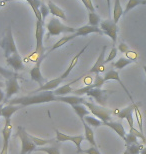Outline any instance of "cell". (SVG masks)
Listing matches in <instances>:
<instances>
[{
	"mask_svg": "<svg viewBox=\"0 0 146 154\" xmlns=\"http://www.w3.org/2000/svg\"><path fill=\"white\" fill-rule=\"evenodd\" d=\"M56 101L58 102V96H55L53 91H41L39 93H34L31 95L22 97H15L8 100L6 104L12 105H21L22 107L35 105V104H43Z\"/></svg>",
	"mask_w": 146,
	"mask_h": 154,
	"instance_id": "obj_1",
	"label": "cell"
},
{
	"mask_svg": "<svg viewBox=\"0 0 146 154\" xmlns=\"http://www.w3.org/2000/svg\"><path fill=\"white\" fill-rule=\"evenodd\" d=\"M43 36H44V21L42 18L36 19V27H35V38H36V47L35 51L32 55L29 56V59L33 62H37L40 58L46 57L45 55V47L43 45Z\"/></svg>",
	"mask_w": 146,
	"mask_h": 154,
	"instance_id": "obj_2",
	"label": "cell"
},
{
	"mask_svg": "<svg viewBox=\"0 0 146 154\" xmlns=\"http://www.w3.org/2000/svg\"><path fill=\"white\" fill-rule=\"evenodd\" d=\"M46 28L48 30L47 38H49L50 36L60 35L62 33H71L72 34V33H75L76 31V28L65 25L57 17H52L48 21V23L46 24Z\"/></svg>",
	"mask_w": 146,
	"mask_h": 154,
	"instance_id": "obj_3",
	"label": "cell"
},
{
	"mask_svg": "<svg viewBox=\"0 0 146 154\" xmlns=\"http://www.w3.org/2000/svg\"><path fill=\"white\" fill-rule=\"evenodd\" d=\"M0 46L4 51V56L5 58H8L9 56H11L12 54L18 52L16 44H15V40L12 34V29L11 25H9L5 30V33L3 35L2 39L0 40Z\"/></svg>",
	"mask_w": 146,
	"mask_h": 154,
	"instance_id": "obj_4",
	"label": "cell"
},
{
	"mask_svg": "<svg viewBox=\"0 0 146 154\" xmlns=\"http://www.w3.org/2000/svg\"><path fill=\"white\" fill-rule=\"evenodd\" d=\"M16 137L21 141V150L20 154H29L36 150V145L34 144L32 139L30 138V134L27 133L26 129L22 126H18Z\"/></svg>",
	"mask_w": 146,
	"mask_h": 154,
	"instance_id": "obj_5",
	"label": "cell"
},
{
	"mask_svg": "<svg viewBox=\"0 0 146 154\" xmlns=\"http://www.w3.org/2000/svg\"><path fill=\"white\" fill-rule=\"evenodd\" d=\"M84 105L87 107L88 110L90 111L93 116H95L96 118L100 119L103 124L105 122L111 121V114H112V111L110 109L105 108L104 106L99 105L97 103L94 102H89V101H86L84 103Z\"/></svg>",
	"mask_w": 146,
	"mask_h": 154,
	"instance_id": "obj_6",
	"label": "cell"
},
{
	"mask_svg": "<svg viewBox=\"0 0 146 154\" xmlns=\"http://www.w3.org/2000/svg\"><path fill=\"white\" fill-rule=\"evenodd\" d=\"M100 29L102 30L104 35H107L108 37H110L112 40L113 44L115 45L117 41V35H118V28L117 23L113 21V19H106L104 21H101L100 23Z\"/></svg>",
	"mask_w": 146,
	"mask_h": 154,
	"instance_id": "obj_7",
	"label": "cell"
},
{
	"mask_svg": "<svg viewBox=\"0 0 146 154\" xmlns=\"http://www.w3.org/2000/svg\"><path fill=\"white\" fill-rule=\"evenodd\" d=\"M18 79H19V75L17 73H15L14 76H12L11 78L6 79L5 85H6V93H5V98H4V102L6 104L8 100L11 99V97L18 93L20 89L19 83H18Z\"/></svg>",
	"mask_w": 146,
	"mask_h": 154,
	"instance_id": "obj_8",
	"label": "cell"
},
{
	"mask_svg": "<svg viewBox=\"0 0 146 154\" xmlns=\"http://www.w3.org/2000/svg\"><path fill=\"white\" fill-rule=\"evenodd\" d=\"M55 133H56V137L55 139L58 142H67V141H71L75 144L76 148H77V153L81 152V143L82 141L85 139V137L83 135H76V136H70V135H67L65 133H62L58 130V129H55Z\"/></svg>",
	"mask_w": 146,
	"mask_h": 154,
	"instance_id": "obj_9",
	"label": "cell"
},
{
	"mask_svg": "<svg viewBox=\"0 0 146 154\" xmlns=\"http://www.w3.org/2000/svg\"><path fill=\"white\" fill-rule=\"evenodd\" d=\"M113 92L114 91H111V90H103V89H101V88H93L91 90H89L87 93H86V95L94 98L96 100V102H97V104H99V105L104 106L105 103H106L108 95L110 93H113Z\"/></svg>",
	"mask_w": 146,
	"mask_h": 154,
	"instance_id": "obj_10",
	"label": "cell"
},
{
	"mask_svg": "<svg viewBox=\"0 0 146 154\" xmlns=\"http://www.w3.org/2000/svg\"><path fill=\"white\" fill-rule=\"evenodd\" d=\"M106 48H107L106 45L103 46V48H102L97 60L95 61L94 65H93L91 67V69L89 70V74H91V73H94V74H100V73L104 72L105 64H106L105 63V51H106Z\"/></svg>",
	"mask_w": 146,
	"mask_h": 154,
	"instance_id": "obj_11",
	"label": "cell"
},
{
	"mask_svg": "<svg viewBox=\"0 0 146 154\" xmlns=\"http://www.w3.org/2000/svg\"><path fill=\"white\" fill-rule=\"evenodd\" d=\"M104 79H105V81H110V80H114V81H116V82L119 83L120 86L123 88V90L125 91V93L127 94V96L129 97V99L131 100V102H132V103L134 102V100H133V97H132L131 93H130L128 89L126 88V86L124 85V83H123L122 81H121V79H120V77H119V73H118L117 70L110 69L109 71H107L106 73H105Z\"/></svg>",
	"mask_w": 146,
	"mask_h": 154,
	"instance_id": "obj_12",
	"label": "cell"
},
{
	"mask_svg": "<svg viewBox=\"0 0 146 154\" xmlns=\"http://www.w3.org/2000/svg\"><path fill=\"white\" fill-rule=\"evenodd\" d=\"M44 59V57L43 58H40V59L37 61L35 63V65L33 66V68L30 70V76H31V79L33 80V81L37 82L38 84L41 86L44 84V77H43L42 73H41V64H42V61Z\"/></svg>",
	"mask_w": 146,
	"mask_h": 154,
	"instance_id": "obj_13",
	"label": "cell"
},
{
	"mask_svg": "<svg viewBox=\"0 0 146 154\" xmlns=\"http://www.w3.org/2000/svg\"><path fill=\"white\" fill-rule=\"evenodd\" d=\"M6 62H7L9 66L12 67V69H14V72L24 69L23 59L19 54V52H16V53L12 54L8 58H6Z\"/></svg>",
	"mask_w": 146,
	"mask_h": 154,
	"instance_id": "obj_14",
	"label": "cell"
},
{
	"mask_svg": "<svg viewBox=\"0 0 146 154\" xmlns=\"http://www.w3.org/2000/svg\"><path fill=\"white\" fill-rule=\"evenodd\" d=\"M87 99L82 96H77V95H71V96H58V102L67 103L69 105H77V104H84Z\"/></svg>",
	"mask_w": 146,
	"mask_h": 154,
	"instance_id": "obj_15",
	"label": "cell"
},
{
	"mask_svg": "<svg viewBox=\"0 0 146 154\" xmlns=\"http://www.w3.org/2000/svg\"><path fill=\"white\" fill-rule=\"evenodd\" d=\"M91 33H98V34H103L102 30L100 28H98V26H92V25H84L82 27H79V28L76 29L75 34L76 36H86L88 34H91Z\"/></svg>",
	"mask_w": 146,
	"mask_h": 154,
	"instance_id": "obj_16",
	"label": "cell"
},
{
	"mask_svg": "<svg viewBox=\"0 0 146 154\" xmlns=\"http://www.w3.org/2000/svg\"><path fill=\"white\" fill-rule=\"evenodd\" d=\"M81 77L82 76H80V77H78V78H76L75 80H73V81H71L70 83H67V84H65V85L59 86L58 88L53 90V93L55 94V96H65V95H67L69 93H73L74 89L71 87V85H72L73 83L79 81Z\"/></svg>",
	"mask_w": 146,
	"mask_h": 154,
	"instance_id": "obj_17",
	"label": "cell"
},
{
	"mask_svg": "<svg viewBox=\"0 0 146 154\" xmlns=\"http://www.w3.org/2000/svg\"><path fill=\"white\" fill-rule=\"evenodd\" d=\"M103 125L107 126V127L112 129L113 131H115V133H117L118 136L121 137L124 140V138H125V136H126V131H125V129H124L122 123H121V122L112 121V120H111V121L105 122Z\"/></svg>",
	"mask_w": 146,
	"mask_h": 154,
	"instance_id": "obj_18",
	"label": "cell"
},
{
	"mask_svg": "<svg viewBox=\"0 0 146 154\" xmlns=\"http://www.w3.org/2000/svg\"><path fill=\"white\" fill-rule=\"evenodd\" d=\"M139 105H140V104L133 102V103L130 104V105H128V106L125 107V108H123V109H116L115 111H114V114H116V116L118 117V118L125 119L129 114L134 113L135 109L137 108V107H139Z\"/></svg>",
	"mask_w": 146,
	"mask_h": 154,
	"instance_id": "obj_19",
	"label": "cell"
},
{
	"mask_svg": "<svg viewBox=\"0 0 146 154\" xmlns=\"http://www.w3.org/2000/svg\"><path fill=\"white\" fill-rule=\"evenodd\" d=\"M12 134V123L11 119H5V125L2 129V138H3V145H9V139Z\"/></svg>",
	"mask_w": 146,
	"mask_h": 154,
	"instance_id": "obj_20",
	"label": "cell"
},
{
	"mask_svg": "<svg viewBox=\"0 0 146 154\" xmlns=\"http://www.w3.org/2000/svg\"><path fill=\"white\" fill-rule=\"evenodd\" d=\"M81 123L83 125V128H84V137H85V139L87 140L90 144H91V146L97 147V144H96L95 137H94V131H93V129L91 128V126H89L87 123L85 122L84 119L81 120Z\"/></svg>",
	"mask_w": 146,
	"mask_h": 154,
	"instance_id": "obj_21",
	"label": "cell"
},
{
	"mask_svg": "<svg viewBox=\"0 0 146 154\" xmlns=\"http://www.w3.org/2000/svg\"><path fill=\"white\" fill-rule=\"evenodd\" d=\"M77 36H76V34L75 33H72V34H70V35H67V36H64V37H62V38H60L58 40V41L55 43L54 45H52V47L49 49V50L46 52L45 53V55L47 56V55L49 54V53H51V52H53L54 50H56V49H58V48H60V47H62L63 45H65L66 43H68L69 41H71V40H73L74 38H76Z\"/></svg>",
	"mask_w": 146,
	"mask_h": 154,
	"instance_id": "obj_22",
	"label": "cell"
},
{
	"mask_svg": "<svg viewBox=\"0 0 146 154\" xmlns=\"http://www.w3.org/2000/svg\"><path fill=\"white\" fill-rule=\"evenodd\" d=\"M22 108L21 105H12V104H5L2 108V117L5 119H11V116Z\"/></svg>",
	"mask_w": 146,
	"mask_h": 154,
	"instance_id": "obj_23",
	"label": "cell"
},
{
	"mask_svg": "<svg viewBox=\"0 0 146 154\" xmlns=\"http://www.w3.org/2000/svg\"><path fill=\"white\" fill-rule=\"evenodd\" d=\"M48 8H49V11H50V13L52 14V16L53 17L61 18V19H63V20L66 19L65 12L62 10L60 7H58L55 3L52 2L51 0H49L48 1Z\"/></svg>",
	"mask_w": 146,
	"mask_h": 154,
	"instance_id": "obj_24",
	"label": "cell"
},
{
	"mask_svg": "<svg viewBox=\"0 0 146 154\" xmlns=\"http://www.w3.org/2000/svg\"><path fill=\"white\" fill-rule=\"evenodd\" d=\"M124 10L121 6L120 0H114V6H113V21L115 23H118V21L123 15Z\"/></svg>",
	"mask_w": 146,
	"mask_h": 154,
	"instance_id": "obj_25",
	"label": "cell"
},
{
	"mask_svg": "<svg viewBox=\"0 0 146 154\" xmlns=\"http://www.w3.org/2000/svg\"><path fill=\"white\" fill-rule=\"evenodd\" d=\"M72 108L74 109V111H75V113L77 114V116L79 117L80 121L81 120L84 119L85 116L89 115L90 111L88 110V108L86 107L84 104H77V105H73Z\"/></svg>",
	"mask_w": 146,
	"mask_h": 154,
	"instance_id": "obj_26",
	"label": "cell"
},
{
	"mask_svg": "<svg viewBox=\"0 0 146 154\" xmlns=\"http://www.w3.org/2000/svg\"><path fill=\"white\" fill-rule=\"evenodd\" d=\"M146 4V0H128L127 4L124 9V14L128 13L129 11H131L132 9H134L135 7H137L139 5H145Z\"/></svg>",
	"mask_w": 146,
	"mask_h": 154,
	"instance_id": "obj_27",
	"label": "cell"
},
{
	"mask_svg": "<svg viewBox=\"0 0 146 154\" xmlns=\"http://www.w3.org/2000/svg\"><path fill=\"white\" fill-rule=\"evenodd\" d=\"M30 138L32 139V141L34 142L36 146L38 147H43V146H47L48 144H50L52 142H54L55 138H52V139H43V138H39L36 136H33V135H30Z\"/></svg>",
	"mask_w": 146,
	"mask_h": 154,
	"instance_id": "obj_28",
	"label": "cell"
},
{
	"mask_svg": "<svg viewBox=\"0 0 146 154\" xmlns=\"http://www.w3.org/2000/svg\"><path fill=\"white\" fill-rule=\"evenodd\" d=\"M133 62H134V61L128 59L127 57H120L119 59L116 61V62H114L112 64V65L115 67L116 69L121 70V69H123L124 67H126L127 65H129V64H131Z\"/></svg>",
	"mask_w": 146,
	"mask_h": 154,
	"instance_id": "obj_29",
	"label": "cell"
},
{
	"mask_svg": "<svg viewBox=\"0 0 146 154\" xmlns=\"http://www.w3.org/2000/svg\"><path fill=\"white\" fill-rule=\"evenodd\" d=\"M35 151L38 152H44L46 154H61L60 150L57 146H43V147H39V148H36Z\"/></svg>",
	"mask_w": 146,
	"mask_h": 154,
	"instance_id": "obj_30",
	"label": "cell"
},
{
	"mask_svg": "<svg viewBox=\"0 0 146 154\" xmlns=\"http://www.w3.org/2000/svg\"><path fill=\"white\" fill-rule=\"evenodd\" d=\"M84 120L89 126H91V127H99V126L103 125V122H102L100 119L96 118V117H93V116H89V115L85 116Z\"/></svg>",
	"mask_w": 146,
	"mask_h": 154,
	"instance_id": "obj_31",
	"label": "cell"
},
{
	"mask_svg": "<svg viewBox=\"0 0 146 154\" xmlns=\"http://www.w3.org/2000/svg\"><path fill=\"white\" fill-rule=\"evenodd\" d=\"M88 21H89V25L92 26H98L101 23L100 16L95 13V12H89L88 13Z\"/></svg>",
	"mask_w": 146,
	"mask_h": 154,
	"instance_id": "obj_32",
	"label": "cell"
},
{
	"mask_svg": "<svg viewBox=\"0 0 146 154\" xmlns=\"http://www.w3.org/2000/svg\"><path fill=\"white\" fill-rule=\"evenodd\" d=\"M144 148V146L142 144H131V145H127L126 150L128 151L129 154H139L141 152V150Z\"/></svg>",
	"mask_w": 146,
	"mask_h": 154,
	"instance_id": "obj_33",
	"label": "cell"
},
{
	"mask_svg": "<svg viewBox=\"0 0 146 154\" xmlns=\"http://www.w3.org/2000/svg\"><path fill=\"white\" fill-rule=\"evenodd\" d=\"M134 115H135V118L137 120V123H138V127H139V130L141 132H143V117H142V114H141V111L140 109H139V107L135 109L134 111Z\"/></svg>",
	"mask_w": 146,
	"mask_h": 154,
	"instance_id": "obj_34",
	"label": "cell"
},
{
	"mask_svg": "<svg viewBox=\"0 0 146 154\" xmlns=\"http://www.w3.org/2000/svg\"><path fill=\"white\" fill-rule=\"evenodd\" d=\"M124 141H125V145H131V144H138V138L135 136L133 133H126V136L124 138Z\"/></svg>",
	"mask_w": 146,
	"mask_h": 154,
	"instance_id": "obj_35",
	"label": "cell"
},
{
	"mask_svg": "<svg viewBox=\"0 0 146 154\" xmlns=\"http://www.w3.org/2000/svg\"><path fill=\"white\" fill-rule=\"evenodd\" d=\"M129 132H130V133L134 134L135 136L138 138V139L142 140V143H143V144H146V137H145V135H144L143 132H141L140 130H139V129H136L135 127H130Z\"/></svg>",
	"mask_w": 146,
	"mask_h": 154,
	"instance_id": "obj_36",
	"label": "cell"
},
{
	"mask_svg": "<svg viewBox=\"0 0 146 154\" xmlns=\"http://www.w3.org/2000/svg\"><path fill=\"white\" fill-rule=\"evenodd\" d=\"M117 51H118V49H117V47H115V45H114L113 47L111 48V50L109 52V54H108L107 58H105V63L107 64V63H109L112 60L115 59V57L117 56Z\"/></svg>",
	"mask_w": 146,
	"mask_h": 154,
	"instance_id": "obj_37",
	"label": "cell"
},
{
	"mask_svg": "<svg viewBox=\"0 0 146 154\" xmlns=\"http://www.w3.org/2000/svg\"><path fill=\"white\" fill-rule=\"evenodd\" d=\"M105 82L106 81H105L104 77L100 76V74H95L94 81H93V84H94L95 88H101Z\"/></svg>",
	"mask_w": 146,
	"mask_h": 154,
	"instance_id": "obj_38",
	"label": "cell"
},
{
	"mask_svg": "<svg viewBox=\"0 0 146 154\" xmlns=\"http://www.w3.org/2000/svg\"><path fill=\"white\" fill-rule=\"evenodd\" d=\"M15 73H16V72H13V71H11V70H8V69L4 68V67L0 66V75L3 76L6 79L11 78L12 76L15 75Z\"/></svg>",
	"mask_w": 146,
	"mask_h": 154,
	"instance_id": "obj_39",
	"label": "cell"
},
{
	"mask_svg": "<svg viewBox=\"0 0 146 154\" xmlns=\"http://www.w3.org/2000/svg\"><path fill=\"white\" fill-rule=\"evenodd\" d=\"M40 13H41L42 20L45 21L46 17H47V15L50 13V11H49V8H48V5H45L44 3H41V6H40Z\"/></svg>",
	"mask_w": 146,
	"mask_h": 154,
	"instance_id": "obj_40",
	"label": "cell"
},
{
	"mask_svg": "<svg viewBox=\"0 0 146 154\" xmlns=\"http://www.w3.org/2000/svg\"><path fill=\"white\" fill-rule=\"evenodd\" d=\"M81 2L84 4L85 8L90 12H95V7L92 3V0H81Z\"/></svg>",
	"mask_w": 146,
	"mask_h": 154,
	"instance_id": "obj_41",
	"label": "cell"
},
{
	"mask_svg": "<svg viewBox=\"0 0 146 154\" xmlns=\"http://www.w3.org/2000/svg\"><path fill=\"white\" fill-rule=\"evenodd\" d=\"M80 153H84V154H101L99 149L96 146H91L90 148L86 149V150H81Z\"/></svg>",
	"mask_w": 146,
	"mask_h": 154,
	"instance_id": "obj_42",
	"label": "cell"
},
{
	"mask_svg": "<svg viewBox=\"0 0 146 154\" xmlns=\"http://www.w3.org/2000/svg\"><path fill=\"white\" fill-rule=\"evenodd\" d=\"M126 54V57L128 58V59H130V60H132V61H135L137 60V58H138V54L136 53L135 51H131V50H129L127 53H125Z\"/></svg>",
	"mask_w": 146,
	"mask_h": 154,
	"instance_id": "obj_43",
	"label": "cell"
},
{
	"mask_svg": "<svg viewBox=\"0 0 146 154\" xmlns=\"http://www.w3.org/2000/svg\"><path fill=\"white\" fill-rule=\"evenodd\" d=\"M118 50H119L121 53H127V52H128L130 49H129V46L127 45V44H125V43H120L119 45H118Z\"/></svg>",
	"mask_w": 146,
	"mask_h": 154,
	"instance_id": "obj_44",
	"label": "cell"
},
{
	"mask_svg": "<svg viewBox=\"0 0 146 154\" xmlns=\"http://www.w3.org/2000/svg\"><path fill=\"white\" fill-rule=\"evenodd\" d=\"M93 81H94V79H93V77H91L90 75H86L84 77V79H83L84 85H91V84H93Z\"/></svg>",
	"mask_w": 146,
	"mask_h": 154,
	"instance_id": "obj_45",
	"label": "cell"
},
{
	"mask_svg": "<svg viewBox=\"0 0 146 154\" xmlns=\"http://www.w3.org/2000/svg\"><path fill=\"white\" fill-rule=\"evenodd\" d=\"M125 119L127 120V122H128L129 127H134V117H133V113L129 114Z\"/></svg>",
	"mask_w": 146,
	"mask_h": 154,
	"instance_id": "obj_46",
	"label": "cell"
},
{
	"mask_svg": "<svg viewBox=\"0 0 146 154\" xmlns=\"http://www.w3.org/2000/svg\"><path fill=\"white\" fill-rule=\"evenodd\" d=\"M4 98H5V93L1 90V88H0V104L3 103V101H4Z\"/></svg>",
	"mask_w": 146,
	"mask_h": 154,
	"instance_id": "obj_47",
	"label": "cell"
},
{
	"mask_svg": "<svg viewBox=\"0 0 146 154\" xmlns=\"http://www.w3.org/2000/svg\"><path fill=\"white\" fill-rule=\"evenodd\" d=\"M107 2V8H108V13L111 15V0H106Z\"/></svg>",
	"mask_w": 146,
	"mask_h": 154,
	"instance_id": "obj_48",
	"label": "cell"
},
{
	"mask_svg": "<svg viewBox=\"0 0 146 154\" xmlns=\"http://www.w3.org/2000/svg\"><path fill=\"white\" fill-rule=\"evenodd\" d=\"M7 2L8 1H6V0H0V7H3V6H5Z\"/></svg>",
	"mask_w": 146,
	"mask_h": 154,
	"instance_id": "obj_49",
	"label": "cell"
},
{
	"mask_svg": "<svg viewBox=\"0 0 146 154\" xmlns=\"http://www.w3.org/2000/svg\"><path fill=\"white\" fill-rule=\"evenodd\" d=\"M4 105H5L4 102L0 104V117H2V108H3V106H4Z\"/></svg>",
	"mask_w": 146,
	"mask_h": 154,
	"instance_id": "obj_50",
	"label": "cell"
},
{
	"mask_svg": "<svg viewBox=\"0 0 146 154\" xmlns=\"http://www.w3.org/2000/svg\"><path fill=\"white\" fill-rule=\"evenodd\" d=\"M140 154H146V147H144L143 149L141 150V152H140Z\"/></svg>",
	"mask_w": 146,
	"mask_h": 154,
	"instance_id": "obj_51",
	"label": "cell"
},
{
	"mask_svg": "<svg viewBox=\"0 0 146 154\" xmlns=\"http://www.w3.org/2000/svg\"><path fill=\"white\" fill-rule=\"evenodd\" d=\"M3 86H4V83H3L2 81H0V88H2Z\"/></svg>",
	"mask_w": 146,
	"mask_h": 154,
	"instance_id": "obj_52",
	"label": "cell"
},
{
	"mask_svg": "<svg viewBox=\"0 0 146 154\" xmlns=\"http://www.w3.org/2000/svg\"><path fill=\"white\" fill-rule=\"evenodd\" d=\"M143 69H144V72H145V75H146V65L143 66Z\"/></svg>",
	"mask_w": 146,
	"mask_h": 154,
	"instance_id": "obj_53",
	"label": "cell"
},
{
	"mask_svg": "<svg viewBox=\"0 0 146 154\" xmlns=\"http://www.w3.org/2000/svg\"><path fill=\"white\" fill-rule=\"evenodd\" d=\"M123 154H129V153H128V151H127V150H125V151L123 152Z\"/></svg>",
	"mask_w": 146,
	"mask_h": 154,
	"instance_id": "obj_54",
	"label": "cell"
}]
</instances>
